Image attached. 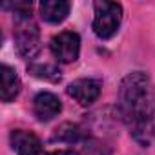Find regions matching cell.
I'll list each match as a JSON object with an SVG mask.
<instances>
[{"label":"cell","instance_id":"obj_6","mask_svg":"<svg viewBox=\"0 0 155 155\" xmlns=\"http://www.w3.org/2000/svg\"><path fill=\"white\" fill-rule=\"evenodd\" d=\"M62 111V101L51 91H40L33 99V113L40 122L53 120Z\"/></svg>","mask_w":155,"mask_h":155},{"label":"cell","instance_id":"obj_2","mask_svg":"<svg viewBox=\"0 0 155 155\" xmlns=\"http://www.w3.org/2000/svg\"><path fill=\"white\" fill-rule=\"evenodd\" d=\"M122 24V6L119 2H95L93 4V33L101 40H110L117 35Z\"/></svg>","mask_w":155,"mask_h":155},{"label":"cell","instance_id":"obj_11","mask_svg":"<svg viewBox=\"0 0 155 155\" xmlns=\"http://www.w3.org/2000/svg\"><path fill=\"white\" fill-rule=\"evenodd\" d=\"M28 69L37 79H44V81H51V82L60 81V69L53 64H31Z\"/></svg>","mask_w":155,"mask_h":155},{"label":"cell","instance_id":"obj_5","mask_svg":"<svg viewBox=\"0 0 155 155\" xmlns=\"http://www.w3.org/2000/svg\"><path fill=\"white\" fill-rule=\"evenodd\" d=\"M101 90L102 86L97 79H77L68 86V95L86 108L101 97Z\"/></svg>","mask_w":155,"mask_h":155},{"label":"cell","instance_id":"obj_10","mask_svg":"<svg viewBox=\"0 0 155 155\" xmlns=\"http://www.w3.org/2000/svg\"><path fill=\"white\" fill-rule=\"evenodd\" d=\"M86 137V131L82 130V126L75 124V122H64L60 124L55 133H53V140L58 142H68V144H77V142H82Z\"/></svg>","mask_w":155,"mask_h":155},{"label":"cell","instance_id":"obj_4","mask_svg":"<svg viewBox=\"0 0 155 155\" xmlns=\"http://www.w3.org/2000/svg\"><path fill=\"white\" fill-rule=\"evenodd\" d=\"M49 49H51V55L58 62L71 64L81 55V37L75 31H60L58 35L51 38Z\"/></svg>","mask_w":155,"mask_h":155},{"label":"cell","instance_id":"obj_7","mask_svg":"<svg viewBox=\"0 0 155 155\" xmlns=\"http://www.w3.org/2000/svg\"><path fill=\"white\" fill-rule=\"evenodd\" d=\"M9 144L17 155H40L42 151L40 139L28 130H13L9 133Z\"/></svg>","mask_w":155,"mask_h":155},{"label":"cell","instance_id":"obj_9","mask_svg":"<svg viewBox=\"0 0 155 155\" xmlns=\"http://www.w3.org/2000/svg\"><path fill=\"white\" fill-rule=\"evenodd\" d=\"M38 8H40V17L48 24H62L71 11V4L66 0H44Z\"/></svg>","mask_w":155,"mask_h":155},{"label":"cell","instance_id":"obj_3","mask_svg":"<svg viewBox=\"0 0 155 155\" xmlns=\"http://www.w3.org/2000/svg\"><path fill=\"white\" fill-rule=\"evenodd\" d=\"M15 46L22 58L33 60L40 51V31L31 17L15 18Z\"/></svg>","mask_w":155,"mask_h":155},{"label":"cell","instance_id":"obj_8","mask_svg":"<svg viewBox=\"0 0 155 155\" xmlns=\"http://www.w3.org/2000/svg\"><path fill=\"white\" fill-rule=\"evenodd\" d=\"M0 77H2V88H0V99L2 102H13L20 90H22V82L18 79V75L15 71V68L2 64L0 66Z\"/></svg>","mask_w":155,"mask_h":155},{"label":"cell","instance_id":"obj_12","mask_svg":"<svg viewBox=\"0 0 155 155\" xmlns=\"http://www.w3.org/2000/svg\"><path fill=\"white\" fill-rule=\"evenodd\" d=\"M48 155H79V153L73 151V150H53V151H49Z\"/></svg>","mask_w":155,"mask_h":155},{"label":"cell","instance_id":"obj_1","mask_svg":"<svg viewBox=\"0 0 155 155\" xmlns=\"http://www.w3.org/2000/svg\"><path fill=\"white\" fill-rule=\"evenodd\" d=\"M119 115L140 148L155 142V84L144 71H131L119 86Z\"/></svg>","mask_w":155,"mask_h":155}]
</instances>
